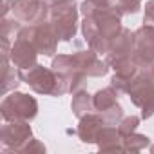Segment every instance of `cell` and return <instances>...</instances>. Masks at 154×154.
Instances as JSON below:
<instances>
[{
    "label": "cell",
    "instance_id": "cell-1",
    "mask_svg": "<svg viewBox=\"0 0 154 154\" xmlns=\"http://www.w3.org/2000/svg\"><path fill=\"white\" fill-rule=\"evenodd\" d=\"M36 109H38L36 100L27 94H22V93H13L11 96H8L2 102V116L6 122L33 120L36 116Z\"/></svg>",
    "mask_w": 154,
    "mask_h": 154
},
{
    "label": "cell",
    "instance_id": "cell-2",
    "mask_svg": "<svg viewBox=\"0 0 154 154\" xmlns=\"http://www.w3.org/2000/svg\"><path fill=\"white\" fill-rule=\"evenodd\" d=\"M18 36L27 38V40L35 45V49H36L38 53L45 54V56H51V54L54 53L56 42H58V36L54 35L53 27H51L47 22H44V24L38 22V24H35V26H31V27L20 31Z\"/></svg>",
    "mask_w": 154,
    "mask_h": 154
},
{
    "label": "cell",
    "instance_id": "cell-3",
    "mask_svg": "<svg viewBox=\"0 0 154 154\" xmlns=\"http://www.w3.org/2000/svg\"><path fill=\"white\" fill-rule=\"evenodd\" d=\"M22 80L36 93L40 94H54L56 84H58V72L44 69L42 65H35L29 71L22 72Z\"/></svg>",
    "mask_w": 154,
    "mask_h": 154
},
{
    "label": "cell",
    "instance_id": "cell-4",
    "mask_svg": "<svg viewBox=\"0 0 154 154\" xmlns=\"http://www.w3.org/2000/svg\"><path fill=\"white\" fill-rule=\"evenodd\" d=\"M132 53L138 65H147L154 60V26H143L132 35Z\"/></svg>",
    "mask_w": 154,
    "mask_h": 154
},
{
    "label": "cell",
    "instance_id": "cell-5",
    "mask_svg": "<svg viewBox=\"0 0 154 154\" xmlns=\"http://www.w3.org/2000/svg\"><path fill=\"white\" fill-rule=\"evenodd\" d=\"M13 13L18 20L29 22V24H38L47 17V9L40 0H15Z\"/></svg>",
    "mask_w": 154,
    "mask_h": 154
},
{
    "label": "cell",
    "instance_id": "cell-6",
    "mask_svg": "<svg viewBox=\"0 0 154 154\" xmlns=\"http://www.w3.org/2000/svg\"><path fill=\"white\" fill-rule=\"evenodd\" d=\"M2 141L6 147H13L17 150L22 149V143L31 141V127L26 122L15 120L13 123H6L2 127Z\"/></svg>",
    "mask_w": 154,
    "mask_h": 154
},
{
    "label": "cell",
    "instance_id": "cell-7",
    "mask_svg": "<svg viewBox=\"0 0 154 154\" xmlns=\"http://www.w3.org/2000/svg\"><path fill=\"white\" fill-rule=\"evenodd\" d=\"M36 53L38 51L27 38L18 36V40L13 44V49H11V60L20 69H31L36 65Z\"/></svg>",
    "mask_w": 154,
    "mask_h": 154
},
{
    "label": "cell",
    "instance_id": "cell-8",
    "mask_svg": "<svg viewBox=\"0 0 154 154\" xmlns=\"http://www.w3.org/2000/svg\"><path fill=\"white\" fill-rule=\"evenodd\" d=\"M131 47H132V35L129 33V31H122V35H116V40L109 45V54H107V62L109 63H112L114 67L120 63V62H123V60H127V58H131Z\"/></svg>",
    "mask_w": 154,
    "mask_h": 154
},
{
    "label": "cell",
    "instance_id": "cell-9",
    "mask_svg": "<svg viewBox=\"0 0 154 154\" xmlns=\"http://www.w3.org/2000/svg\"><path fill=\"white\" fill-rule=\"evenodd\" d=\"M72 58L76 62V67H78L84 74H89V76H103L107 72V63H103L102 60H98L93 51H82L78 54H74Z\"/></svg>",
    "mask_w": 154,
    "mask_h": 154
},
{
    "label": "cell",
    "instance_id": "cell-10",
    "mask_svg": "<svg viewBox=\"0 0 154 154\" xmlns=\"http://www.w3.org/2000/svg\"><path fill=\"white\" fill-rule=\"evenodd\" d=\"M103 120L105 118L94 116V114L82 116V122H80V127H78V136L82 138V141H85V143L98 141V136L103 129Z\"/></svg>",
    "mask_w": 154,
    "mask_h": 154
},
{
    "label": "cell",
    "instance_id": "cell-11",
    "mask_svg": "<svg viewBox=\"0 0 154 154\" xmlns=\"http://www.w3.org/2000/svg\"><path fill=\"white\" fill-rule=\"evenodd\" d=\"M116 96L118 93L114 91V87H107L103 91H98L94 96H93V102H94V109L100 111V112H107L111 111L112 107H116Z\"/></svg>",
    "mask_w": 154,
    "mask_h": 154
},
{
    "label": "cell",
    "instance_id": "cell-12",
    "mask_svg": "<svg viewBox=\"0 0 154 154\" xmlns=\"http://www.w3.org/2000/svg\"><path fill=\"white\" fill-rule=\"evenodd\" d=\"M98 141H100V149H103V150H109V149H118V150H122V149H123V147L120 145V141H123V140L120 138V131L116 132L114 127H105V129H102V132H100V136H98Z\"/></svg>",
    "mask_w": 154,
    "mask_h": 154
},
{
    "label": "cell",
    "instance_id": "cell-13",
    "mask_svg": "<svg viewBox=\"0 0 154 154\" xmlns=\"http://www.w3.org/2000/svg\"><path fill=\"white\" fill-rule=\"evenodd\" d=\"M94 107V102H93V98H91V94H87V93H76L74 94V98H72V111H74V114L76 116H85V114H89V111Z\"/></svg>",
    "mask_w": 154,
    "mask_h": 154
},
{
    "label": "cell",
    "instance_id": "cell-14",
    "mask_svg": "<svg viewBox=\"0 0 154 154\" xmlns=\"http://www.w3.org/2000/svg\"><path fill=\"white\" fill-rule=\"evenodd\" d=\"M20 80H22V71L4 63V93H8L9 89H17Z\"/></svg>",
    "mask_w": 154,
    "mask_h": 154
},
{
    "label": "cell",
    "instance_id": "cell-15",
    "mask_svg": "<svg viewBox=\"0 0 154 154\" xmlns=\"http://www.w3.org/2000/svg\"><path fill=\"white\" fill-rule=\"evenodd\" d=\"M123 141H125V145H123L125 150H141L143 147H147L149 138L147 136H141V134H136V136L129 134Z\"/></svg>",
    "mask_w": 154,
    "mask_h": 154
},
{
    "label": "cell",
    "instance_id": "cell-16",
    "mask_svg": "<svg viewBox=\"0 0 154 154\" xmlns=\"http://www.w3.org/2000/svg\"><path fill=\"white\" fill-rule=\"evenodd\" d=\"M140 123V120L136 118V116H129V118H125L122 123H120V134L122 136H129V134H132L134 132V129H136V125Z\"/></svg>",
    "mask_w": 154,
    "mask_h": 154
},
{
    "label": "cell",
    "instance_id": "cell-17",
    "mask_svg": "<svg viewBox=\"0 0 154 154\" xmlns=\"http://www.w3.org/2000/svg\"><path fill=\"white\" fill-rule=\"evenodd\" d=\"M118 4L123 13H136L140 9V0H120Z\"/></svg>",
    "mask_w": 154,
    "mask_h": 154
},
{
    "label": "cell",
    "instance_id": "cell-18",
    "mask_svg": "<svg viewBox=\"0 0 154 154\" xmlns=\"http://www.w3.org/2000/svg\"><path fill=\"white\" fill-rule=\"evenodd\" d=\"M17 29H18V24L15 20H4L2 22V38H9L11 35H15Z\"/></svg>",
    "mask_w": 154,
    "mask_h": 154
},
{
    "label": "cell",
    "instance_id": "cell-19",
    "mask_svg": "<svg viewBox=\"0 0 154 154\" xmlns=\"http://www.w3.org/2000/svg\"><path fill=\"white\" fill-rule=\"evenodd\" d=\"M143 24L147 26H154V0L145 4V17H143Z\"/></svg>",
    "mask_w": 154,
    "mask_h": 154
},
{
    "label": "cell",
    "instance_id": "cell-20",
    "mask_svg": "<svg viewBox=\"0 0 154 154\" xmlns=\"http://www.w3.org/2000/svg\"><path fill=\"white\" fill-rule=\"evenodd\" d=\"M143 74L147 76L149 80H152V82H154V60H152L150 63H147V65H145V71H143Z\"/></svg>",
    "mask_w": 154,
    "mask_h": 154
},
{
    "label": "cell",
    "instance_id": "cell-21",
    "mask_svg": "<svg viewBox=\"0 0 154 154\" xmlns=\"http://www.w3.org/2000/svg\"><path fill=\"white\" fill-rule=\"evenodd\" d=\"M152 152H154V147H152Z\"/></svg>",
    "mask_w": 154,
    "mask_h": 154
}]
</instances>
